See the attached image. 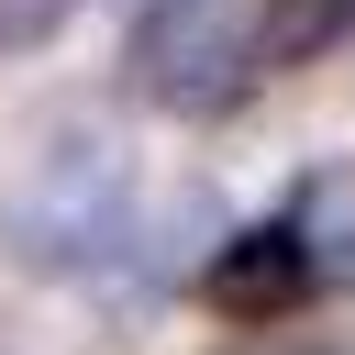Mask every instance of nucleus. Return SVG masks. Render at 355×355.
Listing matches in <instances>:
<instances>
[{
    "instance_id": "nucleus-1",
    "label": "nucleus",
    "mask_w": 355,
    "mask_h": 355,
    "mask_svg": "<svg viewBox=\"0 0 355 355\" xmlns=\"http://www.w3.org/2000/svg\"><path fill=\"white\" fill-rule=\"evenodd\" d=\"M122 222H133V155H122V133L89 122V111H55L33 133V155L11 166V189H0V255L22 277H89L122 244Z\"/></svg>"
},
{
    "instance_id": "nucleus-2",
    "label": "nucleus",
    "mask_w": 355,
    "mask_h": 355,
    "mask_svg": "<svg viewBox=\"0 0 355 355\" xmlns=\"http://www.w3.org/2000/svg\"><path fill=\"white\" fill-rule=\"evenodd\" d=\"M244 78H255V55H244V22H233L222 0H166V11H144L133 44H122V89H133L144 111H166V122L233 111Z\"/></svg>"
},
{
    "instance_id": "nucleus-3",
    "label": "nucleus",
    "mask_w": 355,
    "mask_h": 355,
    "mask_svg": "<svg viewBox=\"0 0 355 355\" xmlns=\"http://www.w3.org/2000/svg\"><path fill=\"white\" fill-rule=\"evenodd\" d=\"M311 288H322V277H311V255L288 244V222H233V233L200 255V300H211L222 322H244V333L288 322Z\"/></svg>"
},
{
    "instance_id": "nucleus-4",
    "label": "nucleus",
    "mask_w": 355,
    "mask_h": 355,
    "mask_svg": "<svg viewBox=\"0 0 355 355\" xmlns=\"http://www.w3.org/2000/svg\"><path fill=\"white\" fill-rule=\"evenodd\" d=\"M288 244L311 255V277H355V166L344 155H322L300 189H288Z\"/></svg>"
},
{
    "instance_id": "nucleus-5",
    "label": "nucleus",
    "mask_w": 355,
    "mask_h": 355,
    "mask_svg": "<svg viewBox=\"0 0 355 355\" xmlns=\"http://www.w3.org/2000/svg\"><path fill=\"white\" fill-rule=\"evenodd\" d=\"M333 44H355V0H266L244 22V55L277 78V67H322Z\"/></svg>"
},
{
    "instance_id": "nucleus-6",
    "label": "nucleus",
    "mask_w": 355,
    "mask_h": 355,
    "mask_svg": "<svg viewBox=\"0 0 355 355\" xmlns=\"http://www.w3.org/2000/svg\"><path fill=\"white\" fill-rule=\"evenodd\" d=\"M67 11H78V0H0V55L55 44V33H67Z\"/></svg>"
},
{
    "instance_id": "nucleus-7",
    "label": "nucleus",
    "mask_w": 355,
    "mask_h": 355,
    "mask_svg": "<svg viewBox=\"0 0 355 355\" xmlns=\"http://www.w3.org/2000/svg\"><path fill=\"white\" fill-rule=\"evenodd\" d=\"M222 355H300V344H266V333H255V344H222Z\"/></svg>"
},
{
    "instance_id": "nucleus-8",
    "label": "nucleus",
    "mask_w": 355,
    "mask_h": 355,
    "mask_svg": "<svg viewBox=\"0 0 355 355\" xmlns=\"http://www.w3.org/2000/svg\"><path fill=\"white\" fill-rule=\"evenodd\" d=\"M144 11H166V0H133V22H144Z\"/></svg>"
}]
</instances>
